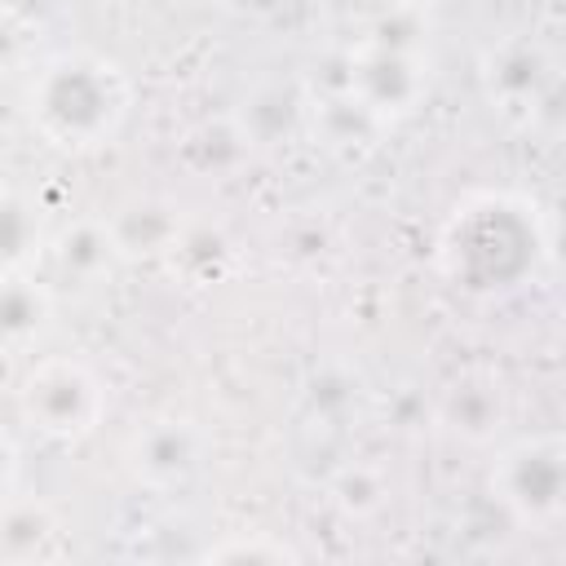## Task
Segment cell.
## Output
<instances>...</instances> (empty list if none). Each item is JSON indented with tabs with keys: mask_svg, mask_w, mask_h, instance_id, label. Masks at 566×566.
I'll use <instances>...</instances> for the list:
<instances>
[{
	"mask_svg": "<svg viewBox=\"0 0 566 566\" xmlns=\"http://www.w3.org/2000/svg\"><path fill=\"white\" fill-rule=\"evenodd\" d=\"M31 111L40 128L62 146H97L115 133L124 115L119 71L102 57L71 53L44 66L31 88Z\"/></svg>",
	"mask_w": 566,
	"mask_h": 566,
	"instance_id": "6da1fadb",
	"label": "cell"
},
{
	"mask_svg": "<svg viewBox=\"0 0 566 566\" xmlns=\"http://www.w3.org/2000/svg\"><path fill=\"white\" fill-rule=\"evenodd\" d=\"M22 407L27 416L53 433V438H75L84 433L93 420H97V407H102V394H97V380L71 363V358H53V363H40L27 385H22Z\"/></svg>",
	"mask_w": 566,
	"mask_h": 566,
	"instance_id": "7a4b0ae2",
	"label": "cell"
},
{
	"mask_svg": "<svg viewBox=\"0 0 566 566\" xmlns=\"http://www.w3.org/2000/svg\"><path fill=\"white\" fill-rule=\"evenodd\" d=\"M500 500L522 517H548L562 504V447L557 438L522 442L500 464Z\"/></svg>",
	"mask_w": 566,
	"mask_h": 566,
	"instance_id": "3957f363",
	"label": "cell"
},
{
	"mask_svg": "<svg viewBox=\"0 0 566 566\" xmlns=\"http://www.w3.org/2000/svg\"><path fill=\"white\" fill-rule=\"evenodd\" d=\"M345 93H354L363 106H371L376 115L380 111H407L411 102H416V93H420V71H416V62L407 57V53H398V49H367L358 62H354V71H349V88Z\"/></svg>",
	"mask_w": 566,
	"mask_h": 566,
	"instance_id": "277c9868",
	"label": "cell"
},
{
	"mask_svg": "<svg viewBox=\"0 0 566 566\" xmlns=\"http://www.w3.org/2000/svg\"><path fill=\"white\" fill-rule=\"evenodd\" d=\"M133 460L150 482H177L199 464V433L181 420H155L137 433Z\"/></svg>",
	"mask_w": 566,
	"mask_h": 566,
	"instance_id": "5b68a950",
	"label": "cell"
},
{
	"mask_svg": "<svg viewBox=\"0 0 566 566\" xmlns=\"http://www.w3.org/2000/svg\"><path fill=\"white\" fill-rule=\"evenodd\" d=\"M177 234H181L177 212H172L168 203H155V199L133 203V208H124V212L111 221V239H115V248L128 252V256H137V252H146V256H150V252H172Z\"/></svg>",
	"mask_w": 566,
	"mask_h": 566,
	"instance_id": "8992f818",
	"label": "cell"
},
{
	"mask_svg": "<svg viewBox=\"0 0 566 566\" xmlns=\"http://www.w3.org/2000/svg\"><path fill=\"white\" fill-rule=\"evenodd\" d=\"M49 310L53 301L35 279L4 274L0 279V345H27L31 336H40L49 323Z\"/></svg>",
	"mask_w": 566,
	"mask_h": 566,
	"instance_id": "52a82bcc",
	"label": "cell"
},
{
	"mask_svg": "<svg viewBox=\"0 0 566 566\" xmlns=\"http://www.w3.org/2000/svg\"><path fill=\"white\" fill-rule=\"evenodd\" d=\"M115 256H119V248L111 239V226H102V221H75L53 243V261L71 279H97L102 270H111Z\"/></svg>",
	"mask_w": 566,
	"mask_h": 566,
	"instance_id": "ba28073f",
	"label": "cell"
},
{
	"mask_svg": "<svg viewBox=\"0 0 566 566\" xmlns=\"http://www.w3.org/2000/svg\"><path fill=\"white\" fill-rule=\"evenodd\" d=\"M442 420H447L455 433L473 438V442L491 438V433L500 429V420H504L500 389L486 385V380H464V385H455V389L447 394V402H442Z\"/></svg>",
	"mask_w": 566,
	"mask_h": 566,
	"instance_id": "9c48e42d",
	"label": "cell"
},
{
	"mask_svg": "<svg viewBox=\"0 0 566 566\" xmlns=\"http://www.w3.org/2000/svg\"><path fill=\"white\" fill-rule=\"evenodd\" d=\"M248 146H252L248 133L239 124H230V119H217V124L208 119L195 133H186V142H181V150H186L195 172H230L248 155Z\"/></svg>",
	"mask_w": 566,
	"mask_h": 566,
	"instance_id": "30bf717a",
	"label": "cell"
},
{
	"mask_svg": "<svg viewBox=\"0 0 566 566\" xmlns=\"http://www.w3.org/2000/svg\"><path fill=\"white\" fill-rule=\"evenodd\" d=\"M243 106H248V111H243L239 128L248 133V142H261V146H265V142H279V137L292 128V119H296V93L283 88V84L256 88Z\"/></svg>",
	"mask_w": 566,
	"mask_h": 566,
	"instance_id": "8fae6325",
	"label": "cell"
},
{
	"mask_svg": "<svg viewBox=\"0 0 566 566\" xmlns=\"http://www.w3.org/2000/svg\"><path fill=\"white\" fill-rule=\"evenodd\" d=\"M40 243V217L35 203L22 195H0V265L13 270L18 261H27Z\"/></svg>",
	"mask_w": 566,
	"mask_h": 566,
	"instance_id": "7c38bea8",
	"label": "cell"
},
{
	"mask_svg": "<svg viewBox=\"0 0 566 566\" xmlns=\"http://www.w3.org/2000/svg\"><path fill=\"white\" fill-rule=\"evenodd\" d=\"M53 535H57V522L44 504H9L0 517V539H4V553L13 557L44 553Z\"/></svg>",
	"mask_w": 566,
	"mask_h": 566,
	"instance_id": "4fadbf2b",
	"label": "cell"
},
{
	"mask_svg": "<svg viewBox=\"0 0 566 566\" xmlns=\"http://www.w3.org/2000/svg\"><path fill=\"white\" fill-rule=\"evenodd\" d=\"M491 84L500 88L504 102H526L539 88V53L526 44H509L500 49V57L491 62Z\"/></svg>",
	"mask_w": 566,
	"mask_h": 566,
	"instance_id": "5bb4252c",
	"label": "cell"
},
{
	"mask_svg": "<svg viewBox=\"0 0 566 566\" xmlns=\"http://www.w3.org/2000/svg\"><path fill=\"white\" fill-rule=\"evenodd\" d=\"M380 495H385V486H380V473L376 469H367V464H354V469H345L340 478H336V504L345 509V513H371L376 504H380Z\"/></svg>",
	"mask_w": 566,
	"mask_h": 566,
	"instance_id": "9a60e30c",
	"label": "cell"
},
{
	"mask_svg": "<svg viewBox=\"0 0 566 566\" xmlns=\"http://www.w3.org/2000/svg\"><path fill=\"white\" fill-rule=\"evenodd\" d=\"M13 469H18V451H13V442L0 433V491L13 482Z\"/></svg>",
	"mask_w": 566,
	"mask_h": 566,
	"instance_id": "2e32d148",
	"label": "cell"
},
{
	"mask_svg": "<svg viewBox=\"0 0 566 566\" xmlns=\"http://www.w3.org/2000/svg\"><path fill=\"white\" fill-rule=\"evenodd\" d=\"M217 557H287V548H256V544H239V548H221Z\"/></svg>",
	"mask_w": 566,
	"mask_h": 566,
	"instance_id": "e0dca14e",
	"label": "cell"
},
{
	"mask_svg": "<svg viewBox=\"0 0 566 566\" xmlns=\"http://www.w3.org/2000/svg\"><path fill=\"white\" fill-rule=\"evenodd\" d=\"M234 9H243V13H270V9H279V0H234Z\"/></svg>",
	"mask_w": 566,
	"mask_h": 566,
	"instance_id": "ac0fdd59",
	"label": "cell"
}]
</instances>
